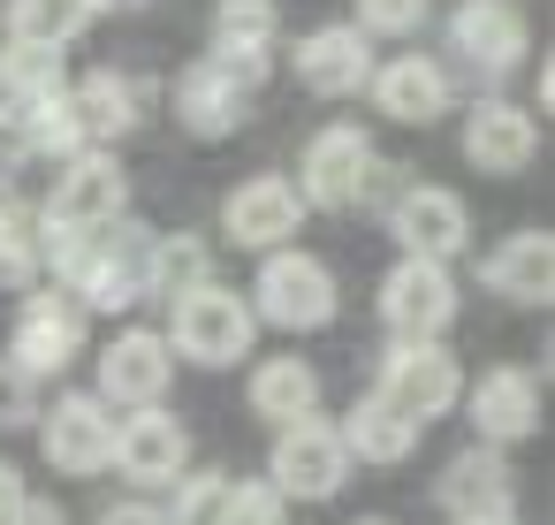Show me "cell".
<instances>
[{"instance_id":"38","label":"cell","mask_w":555,"mask_h":525,"mask_svg":"<svg viewBox=\"0 0 555 525\" xmlns=\"http://www.w3.org/2000/svg\"><path fill=\"white\" fill-rule=\"evenodd\" d=\"M16 502H24V472H16V464H0V517H9Z\"/></svg>"},{"instance_id":"22","label":"cell","mask_w":555,"mask_h":525,"mask_svg":"<svg viewBox=\"0 0 555 525\" xmlns=\"http://www.w3.org/2000/svg\"><path fill=\"white\" fill-rule=\"evenodd\" d=\"M244 85L221 69V62H191L183 77H176V115L191 123V138H229L236 123H244Z\"/></svg>"},{"instance_id":"15","label":"cell","mask_w":555,"mask_h":525,"mask_svg":"<svg viewBox=\"0 0 555 525\" xmlns=\"http://www.w3.org/2000/svg\"><path fill=\"white\" fill-rule=\"evenodd\" d=\"M464 411H472V426H479L487 449L525 441V434H540V381L525 366H494V373H479V388L464 396Z\"/></svg>"},{"instance_id":"29","label":"cell","mask_w":555,"mask_h":525,"mask_svg":"<svg viewBox=\"0 0 555 525\" xmlns=\"http://www.w3.org/2000/svg\"><path fill=\"white\" fill-rule=\"evenodd\" d=\"M0 92H16L24 107L47 100V92H62V54H54V47H24V39H9V54H0Z\"/></svg>"},{"instance_id":"36","label":"cell","mask_w":555,"mask_h":525,"mask_svg":"<svg viewBox=\"0 0 555 525\" xmlns=\"http://www.w3.org/2000/svg\"><path fill=\"white\" fill-rule=\"evenodd\" d=\"M0 525H69V517H62L54 502H39V495H24V502H16L9 517H0Z\"/></svg>"},{"instance_id":"34","label":"cell","mask_w":555,"mask_h":525,"mask_svg":"<svg viewBox=\"0 0 555 525\" xmlns=\"http://www.w3.org/2000/svg\"><path fill=\"white\" fill-rule=\"evenodd\" d=\"M221 525H282V495L267 479H229V517Z\"/></svg>"},{"instance_id":"17","label":"cell","mask_w":555,"mask_h":525,"mask_svg":"<svg viewBox=\"0 0 555 525\" xmlns=\"http://www.w3.org/2000/svg\"><path fill=\"white\" fill-rule=\"evenodd\" d=\"M532 153H540V123H532L525 107H509V100H479V107L464 115V161H472V168H487V176H517V168H532Z\"/></svg>"},{"instance_id":"19","label":"cell","mask_w":555,"mask_h":525,"mask_svg":"<svg viewBox=\"0 0 555 525\" xmlns=\"http://www.w3.org/2000/svg\"><path fill=\"white\" fill-rule=\"evenodd\" d=\"M479 282H487L502 305H547V290H555V236H547V229L502 236V244L487 252Z\"/></svg>"},{"instance_id":"26","label":"cell","mask_w":555,"mask_h":525,"mask_svg":"<svg viewBox=\"0 0 555 525\" xmlns=\"http://www.w3.org/2000/svg\"><path fill=\"white\" fill-rule=\"evenodd\" d=\"M85 24H92L85 0H9V31H16L24 47H54V54H62Z\"/></svg>"},{"instance_id":"32","label":"cell","mask_w":555,"mask_h":525,"mask_svg":"<svg viewBox=\"0 0 555 525\" xmlns=\"http://www.w3.org/2000/svg\"><path fill=\"white\" fill-rule=\"evenodd\" d=\"M16 426H39V381L0 358V434H16Z\"/></svg>"},{"instance_id":"8","label":"cell","mask_w":555,"mask_h":525,"mask_svg":"<svg viewBox=\"0 0 555 525\" xmlns=\"http://www.w3.org/2000/svg\"><path fill=\"white\" fill-rule=\"evenodd\" d=\"M77 350H85V305H77L69 290H31V297L16 305L9 366H24V373L39 381V373H62Z\"/></svg>"},{"instance_id":"28","label":"cell","mask_w":555,"mask_h":525,"mask_svg":"<svg viewBox=\"0 0 555 525\" xmlns=\"http://www.w3.org/2000/svg\"><path fill=\"white\" fill-rule=\"evenodd\" d=\"M198 282H214V274H206V244H198V236H153L145 290L176 305V297H183V290H198Z\"/></svg>"},{"instance_id":"2","label":"cell","mask_w":555,"mask_h":525,"mask_svg":"<svg viewBox=\"0 0 555 525\" xmlns=\"http://www.w3.org/2000/svg\"><path fill=\"white\" fill-rule=\"evenodd\" d=\"M251 320L267 328H289V335H312L335 320V274L312 259V252H267L259 282H251Z\"/></svg>"},{"instance_id":"18","label":"cell","mask_w":555,"mask_h":525,"mask_svg":"<svg viewBox=\"0 0 555 525\" xmlns=\"http://www.w3.org/2000/svg\"><path fill=\"white\" fill-rule=\"evenodd\" d=\"M449 39H456V54L479 62L487 77H509V69L525 62V47H532V31H525V16L509 9V0H464L456 24H449Z\"/></svg>"},{"instance_id":"30","label":"cell","mask_w":555,"mask_h":525,"mask_svg":"<svg viewBox=\"0 0 555 525\" xmlns=\"http://www.w3.org/2000/svg\"><path fill=\"white\" fill-rule=\"evenodd\" d=\"M39 274V214L0 199V290H24Z\"/></svg>"},{"instance_id":"21","label":"cell","mask_w":555,"mask_h":525,"mask_svg":"<svg viewBox=\"0 0 555 525\" xmlns=\"http://www.w3.org/2000/svg\"><path fill=\"white\" fill-rule=\"evenodd\" d=\"M365 85H373V107H380L388 123H411V130L449 107V77H441V62H426V54H396V62H380Z\"/></svg>"},{"instance_id":"24","label":"cell","mask_w":555,"mask_h":525,"mask_svg":"<svg viewBox=\"0 0 555 525\" xmlns=\"http://www.w3.org/2000/svg\"><path fill=\"white\" fill-rule=\"evenodd\" d=\"M335 434H343V449H350L358 464H403V457L418 449V426H411L388 396H358Z\"/></svg>"},{"instance_id":"35","label":"cell","mask_w":555,"mask_h":525,"mask_svg":"<svg viewBox=\"0 0 555 525\" xmlns=\"http://www.w3.org/2000/svg\"><path fill=\"white\" fill-rule=\"evenodd\" d=\"M24 161H31V145H24V123H16L9 107H0V183H9Z\"/></svg>"},{"instance_id":"1","label":"cell","mask_w":555,"mask_h":525,"mask_svg":"<svg viewBox=\"0 0 555 525\" xmlns=\"http://www.w3.org/2000/svg\"><path fill=\"white\" fill-rule=\"evenodd\" d=\"M145 259H153V229L122 221L107 244H100V236H77V244L54 259V274L69 282V297H77L85 312H130V305L145 297Z\"/></svg>"},{"instance_id":"9","label":"cell","mask_w":555,"mask_h":525,"mask_svg":"<svg viewBox=\"0 0 555 525\" xmlns=\"http://www.w3.org/2000/svg\"><path fill=\"white\" fill-rule=\"evenodd\" d=\"M312 206L297 199V183L289 176H251V183H236L229 191V206H221V229H229V244L236 252H282L289 236H297V221H305Z\"/></svg>"},{"instance_id":"42","label":"cell","mask_w":555,"mask_h":525,"mask_svg":"<svg viewBox=\"0 0 555 525\" xmlns=\"http://www.w3.org/2000/svg\"><path fill=\"white\" fill-rule=\"evenodd\" d=\"M267 9H274V0H267Z\"/></svg>"},{"instance_id":"39","label":"cell","mask_w":555,"mask_h":525,"mask_svg":"<svg viewBox=\"0 0 555 525\" xmlns=\"http://www.w3.org/2000/svg\"><path fill=\"white\" fill-rule=\"evenodd\" d=\"M456 525H517V517H509V510H502V517H456Z\"/></svg>"},{"instance_id":"3","label":"cell","mask_w":555,"mask_h":525,"mask_svg":"<svg viewBox=\"0 0 555 525\" xmlns=\"http://www.w3.org/2000/svg\"><path fill=\"white\" fill-rule=\"evenodd\" d=\"M251 335H259V320H251V305H244L236 290L198 282V290L176 297V335H168V350H183L191 366H236V358L251 350Z\"/></svg>"},{"instance_id":"7","label":"cell","mask_w":555,"mask_h":525,"mask_svg":"<svg viewBox=\"0 0 555 525\" xmlns=\"http://www.w3.org/2000/svg\"><path fill=\"white\" fill-rule=\"evenodd\" d=\"M380 320L403 343H441V328L456 320V282L441 259H396L380 282Z\"/></svg>"},{"instance_id":"14","label":"cell","mask_w":555,"mask_h":525,"mask_svg":"<svg viewBox=\"0 0 555 525\" xmlns=\"http://www.w3.org/2000/svg\"><path fill=\"white\" fill-rule=\"evenodd\" d=\"M176 350H168V335H153V328H122L107 350H100V404H130V411H145V404H160L168 396V366Z\"/></svg>"},{"instance_id":"10","label":"cell","mask_w":555,"mask_h":525,"mask_svg":"<svg viewBox=\"0 0 555 525\" xmlns=\"http://www.w3.org/2000/svg\"><path fill=\"white\" fill-rule=\"evenodd\" d=\"M388 229H396L403 259H441V267H449V259L464 252V236H472V214H464L456 191H441V183H411V191H396Z\"/></svg>"},{"instance_id":"6","label":"cell","mask_w":555,"mask_h":525,"mask_svg":"<svg viewBox=\"0 0 555 525\" xmlns=\"http://www.w3.org/2000/svg\"><path fill=\"white\" fill-rule=\"evenodd\" d=\"M373 396H388L411 426H426V419H441L456 396H464V373H456V358L441 350V343H403L396 335V350L380 358V388Z\"/></svg>"},{"instance_id":"12","label":"cell","mask_w":555,"mask_h":525,"mask_svg":"<svg viewBox=\"0 0 555 525\" xmlns=\"http://www.w3.org/2000/svg\"><path fill=\"white\" fill-rule=\"evenodd\" d=\"M39 449H47V464L54 472H107V457H115V419H107V404L100 396H54V411L39 419Z\"/></svg>"},{"instance_id":"33","label":"cell","mask_w":555,"mask_h":525,"mask_svg":"<svg viewBox=\"0 0 555 525\" xmlns=\"http://www.w3.org/2000/svg\"><path fill=\"white\" fill-rule=\"evenodd\" d=\"M426 24V0H358V31L373 39H403V31H418Z\"/></svg>"},{"instance_id":"13","label":"cell","mask_w":555,"mask_h":525,"mask_svg":"<svg viewBox=\"0 0 555 525\" xmlns=\"http://www.w3.org/2000/svg\"><path fill=\"white\" fill-rule=\"evenodd\" d=\"M373 168V138L358 123H327L312 145H305V168H297V199L305 206H358V183Z\"/></svg>"},{"instance_id":"23","label":"cell","mask_w":555,"mask_h":525,"mask_svg":"<svg viewBox=\"0 0 555 525\" xmlns=\"http://www.w3.org/2000/svg\"><path fill=\"white\" fill-rule=\"evenodd\" d=\"M69 107H77V123H85V145H92V138H130L138 115H145V85L122 77V69H92V77L69 92Z\"/></svg>"},{"instance_id":"27","label":"cell","mask_w":555,"mask_h":525,"mask_svg":"<svg viewBox=\"0 0 555 525\" xmlns=\"http://www.w3.org/2000/svg\"><path fill=\"white\" fill-rule=\"evenodd\" d=\"M16 123H24V145H31V153H54V161H77V153H85V123H77L69 92H47V100H31Z\"/></svg>"},{"instance_id":"31","label":"cell","mask_w":555,"mask_h":525,"mask_svg":"<svg viewBox=\"0 0 555 525\" xmlns=\"http://www.w3.org/2000/svg\"><path fill=\"white\" fill-rule=\"evenodd\" d=\"M221 517H229V472H191L168 525H221Z\"/></svg>"},{"instance_id":"4","label":"cell","mask_w":555,"mask_h":525,"mask_svg":"<svg viewBox=\"0 0 555 525\" xmlns=\"http://www.w3.org/2000/svg\"><path fill=\"white\" fill-rule=\"evenodd\" d=\"M343 479H350V449H343V434H335L320 411H305V419H289V426L274 434V457H267V487H274V495L327 502Z\"/></svg>"},{"instance_id":"5","label":"cell","mask_w":555,"mask_h":525,"mask_svg":"<svg viewBox=\"0 0 555 525\" xmlns=\"http://www.w3.org/2000/svg\"><path fill=\"white\" fill-rule=\"evenodd\" d=\"M122 199H130V176H122V161L85 145L77 161H62V183L47 191V214H39V221H54V229H77V236H100V229H115V221H122Z\"/></svg>"},{"instance_id":"37","label":"cell","mask_w":555,"mask_h":525,"mask_svg":"<svg viewBox=\"0 0 555 525\" xmlns=\"http://www.w3.org/2000/svg\"><path fill=\"white\" fill-rule=\"evenodd\" d=\"M100 525H168V517H160V510H145V502H122V510H107Z\"/></svg>"},{"instance_id":"16","label":"cell","mask_w":555,"mask_h":525,"mask_svg":"<svg viewBox=\"0 0 555 525\" xmlns=\"http://www.w3.org/2000/svg\"><path fill=\"white\" fill-rule=\"evenodd\" d=\"M365 77H373V47H365L358 24H327V31L297 39V85L305 92L350 100V92H365Z\"/></svg>"},{"instance_id":"25","label":"cell","mask_w":555,"mask_h":525,"mask_svg":"<svg viewBox=\"0 0 555 525\" xmlns=\"http://www.w3.org/2000/svg\"><path fill=\"white\" fill-rule=\"evenodd\" d=\"M251 411H259V419H274V426H289V419L320 411V373H312L305 358H267V366L251 373Z\"/></svg>"},{"instance_id":"20","label":"cell","mask_w":555,"mask_h":525,"mask_svg":"<svg viewBox=\"0 0 555 525\" xmlns=\"http://www.w3.org/2000/svg\"><path fill=\"white\" fill-rule=\"evenodd\" d=\"M509 495H517V472H509V457L487 449V441L464 449V457L441 472V487H434V502H441L449 517H502Z\"/></svg>"},{"instance_id":"40","label":"cell","mask_w":555,"mask_h":525,"mask_svg":"<svg viewBox=\"0 0 555 525\" xmlns=\"http://www.w3.org/2000/svg\"><path fill=\"white\" fill-rule=\"evenodd\" d=\"M85 9H92V16H100V9H130V0H85Z\"/></svg>"},{"instance_id":"41","label":"cell","mask_w":555,"mask_h":525,"mask_svg":"<svg viewBox=\"0 0 555 525\" xmlns=\"http://www.w3.org/2000/svg\"><path fill=\"white\" fill-rule=\"evenodd\" d=\"M358 525H388V517H358Z\"/></svg>"},{"instance_id":"11","label":"cell","mask_w":555,"mask_h":525,"mask_svg":"<svg viewBox=\"0 0 555 525\" xmlns=\"http://www.w3.org/2000/svg\"><path fill=\"white\" fill-rule=\"evenodd\" d=\"M107 464H115L122 479H138V487L183 479V464H191V434H183V419H176V411L145 404V411L115 419V457H107Z\"/></svg>"}]
</instances>
